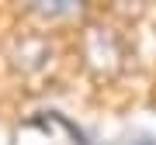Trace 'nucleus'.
Wrapping results in <instances>:
<instances>
[{"label":"nucleus","instance_id":"f257e3e1","mask_svg":"<svg viewBox=\"0 0 156 145\" xmlns=\"http://www.w3.org/2000/svg\"><path fill=\"white\" fill-rule=\"evenodd\" d=\"M139 145H153V142H139Z\"/></svg>","mask_w":156,"mask_h":145}]
</instances>
